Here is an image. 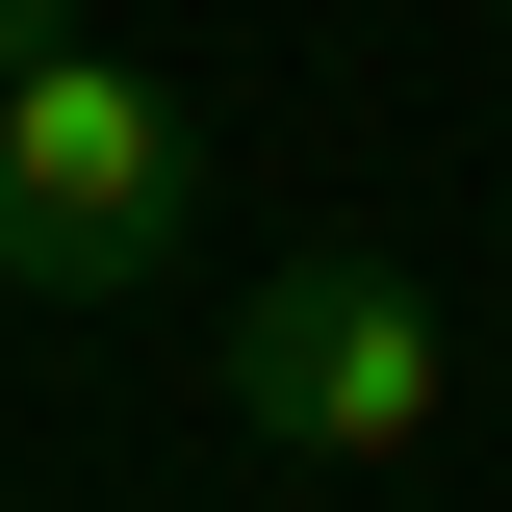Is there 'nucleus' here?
Masks as SVG:
<instances>
[{
	"instance_id": "f257e3e1",
	"label": "nucleus",
	"mask_w": 512,
	"mask_h": 512,
	"mask_svg": "<svg viewBox=\"0 0 512 512\" xmlns=\"http://www.w3.org/2000/svg\"><path fill=\"white\" fill-rule=\"evenodd\" d=\"M180 231H205V128L154 103L103 26L0 77V282H26V308H154Z\"/></svg>"
},
{
	"instance_id": "7ed1b4c3",
	"label": "nucleus",
	"mask_w": 512,
	"mask_h": 512,
	"mask_svg": "<svg viewBox=\"0 0 512 512\" xmlns=\"http://www.w3.org/2000/svg\"><path fill=\"white\" fill-rule=\"evenodd\" d=\"M26 52H77V0H0V77H26Z\"/></svg>"
},
{
	"instance_id": "f03ea898",
	"label": "nucleus",
	"mask_w": 512,
	"mask_h": 512,
	"mask_svg": "<svg viewBox=\"0 0 512 512\" xmlns=\"http://www.w3.org/2000/svg\"><path fill=\"white\" fill-rule=\"evenodd\" d=\"M461 410V308L410 282V256H282V282H231V436H282L308 487H384V461H436Z\"/></svg>"
}]
</instances>
